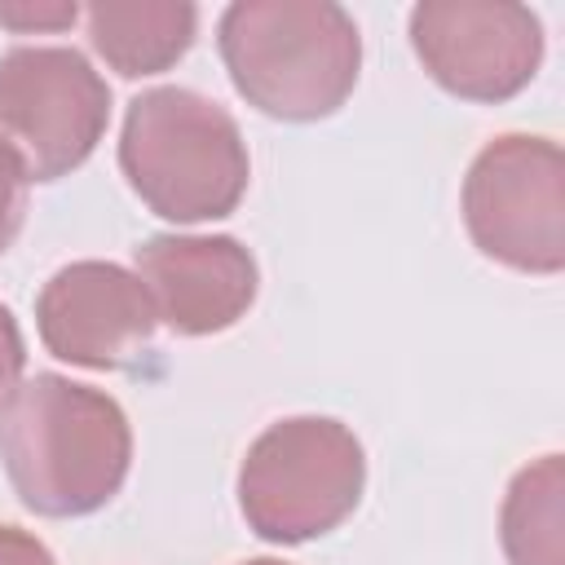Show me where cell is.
I'll use <instances>...</instances> for the list:
<instances>
[{
    "label": "cell",
    "instance_id": "obj_1",
    "mask_svg": "<svg viewBox=\"0 0 565 565\" xmlns=\"http://www.w3.org/2000/svg\"><path fill=\"white\" fill-rule=\"evenodd\" d=\"M0 463L26 512L88 516L128 481L132 428L106 388L40 371L0 406Z\"/></svg>",
    "mask_w": 565,
    "mask_h": 565
},
{
    "label": "cell",
    "instance_id": "obj_2",
    "mask_svg": "<svg viewBox=\"0 0 565 565\" xmlns=\"http://www.w3.org/2000/svg\"><path fill=\"white\" fill-rule=\"evenodd\" d=\"M230 84L269 119L335 115L362 71V35L335 0H234L216 22Z\"/></svg>",
    "mask_w": 565,
    "mask_h": 565
},
{
    "label": "cell",
    "instance_id": "obj_3",
    "mask_svg": "<svg viewBox=\"0 0 565 565\" xmlns=\"http://www.w3.org/2000/svg\"><path fill=\"white\" fill-rule=\"evenodd\" d=\"M119 172L163 221L194 225L230 216L252 181L238 119L194 88H146L128 102Z\"/></svg>",
    "mask_w": 565,
    "mask_h": 565
},
{
    "label": "cell",
    "instance_id": "obj_4",
    "mask_svg": "<svg viewBox=\"0 0 565 565\" xmlns=\"http://www.w3.org/2000/svg\"><path fill=\"white\" fill-rule=\"evenodd\" d=\"M366 490V450L331 415L269 424L238 463V508L265 543H309L353 516Z\"/></svg>",
    "mask_w": 565,
    "mask_h": 565
},
{
    "label": "cell",
    "instance_id": "obj_5",
    "mask_svg": "<svg viewBox=\"0 0 565 565\" xmlns=\"http://www.w3.org/2000/svg\"><path fill=\"white\" fill-rule=\"evenodd\" d=\"M463 225L481 256L516 274L565 269V154L552 137L503 132L463 177Z\"/></svg>",
    "mask_w": 565,
    "mask_h": 565
},
{
    "label": "cell",
    "instance_id": "obj_6",
    "mask_svg": "<svg viewBox=\"0 0 565 565\" xmlns=\"http://www.w3.org/2000/svg\"><path fill=\"white\" fill-rule=\"evenodd\" d=\"M110 124V84L79 49L22 44L0 57V141L26 181L75 172Z\"/></svg>",
    "mask_w": 565,
    "mask_h": 565
},
{
    "label": "cell",
    "instance_id": "obj_7",
    "mask_svg": "<svg viewBox=\"0 0 565 565\" xmlns=\"http://www.w3.org/2000/svg\"><path fill=\"white\" fill-rule=\"evenodd\" d=\"M411 49L459 102H508L543 66V22L503 0H424L411 9Z\"/></svg>",
    "mask_w": 565,
    "mask_h": 565
},
{
    "label": "cell",
    "instance_id": "obj_8",
    "mask_svg": "<svg viewBox=\"0 0 565 565\" xmlns=\"http://www.w3.org/2000/svg\"><path fill=\"white\" fill-rule=\"evenodd\" d=\"M35 327L53 358L88 371H124L154 340V305L137 274L115 260L62 265L35 300Z\"/></svg>",
    "mask_w": 565,
    "mask_h": 565
},
{
    "label": "cell",
    "instance_id": "obj_9",
    "mask_svg": "<svg viewBox=\"0 0 565 565\" xmlns=\"http://www.w3.org/2000/svg\"><path fill=\"white\" fill-rule=\"evenodd\" d=\"M154 318L177 335H216L260 291L256 256L230 234H150L132 247Z\"/></svg>",
    "mask_w": 565,
    "mask_h": 565
},
{
    "label": "cell",
    "instance_id": "obj_10",
    "mask_svg": "<svg viewBox=\"0 0 565 565\" xmlns=\"http://www.w3.org/2000/svg\"><path fill=\"white\" fill-rule=\"evenodd\" d=\"M93 53L124 79L177 66L199 31V9L185 0H97L84 9Z\"/></svg>",
    "mask_w": 565,
    "mask_h": 565
},
{
    "label": "cell",
    "instance_id": "obj_11",
    "mask_svg": "<svg viewBox=\"0 0 565 565\" xmlns=\"http://www.w3.org/2000/svg\"><path fill=\"white\" fill-rule=\"evenodd\" d=\"M565 477H561V455H543L539 463H525L499 512V539L512 565H565Z\"/></svg>",
    "mask_w": 565,
    "mask_h": 565
},
{
    "label": "cell",
    "instance_id": "obj_12",
    "mask_svg": "<svg viewBox=\"0 0 565 565\" xmlns=\"http://www.w3.org/2000/svg\"><path fill=\"white\" fill-rule=\"evenodd\" d=\"M22 221H26V172L13 159V150L0 141V256L18 238Z\"/></svg>",
    "mask_w": 565,
    "mask_h": 565
},
{
    "label": "cell",
    "instance_id": "obj_13",
    "mask_svg": "<svg viewBox=\"0 0 565 565\" xmlns=\"http://www.w3.org/2000/svg\"><path fill=\"white\" fill-rule=\"evenodd\" d=\"M26 366V344H22V331H18V318L9 305H0V402L18 388V375Z\"/></svg>",
    "mask_w": 565,
    "mask_h": 565
},
{
    "label": "cell",
    "instance_id": "obj_14",
    "mask_svg": "<svg viewBox=\"0 0 565 565\" xmlns=\"http://www.w3.org/2000/svg\"><path fill=\"white\" fill-rule=\"evenodd\" d=\"M0 565H57V561L31 530L0 521Z\"/></svg>",
    "mask_w": 565,
    "mask_h": 565
},
{
    "label": "cell",
    "instance_id": "obj_15",
    "mask_svg": "<svg viewBox=\"0 0 565 565\" xmlns=\"http://www.w3.org/2000/svg\"><path fill=\"white\" fill-rule=\"evenodd\" d=\"M75 13H79L75 4H57V9H49V13H40V9H35V13H26V9L18 13V9H4V4H0V22H4V26H22V22H35V26L49 22V26H57V22H75Z\"/></svg>",
    "mask_w": 565,
    "mask_h": 565
},
{
    "label": "cell",
    "instance_id": "obj_16",
    "mask_svg": "<svg viewBox=\"0 0 565 565\" xmlns=\"http://www.w3.org/2000/svg\"><path fill=\"white\" fill-rule=\"evenodd\" d=\"M243 565H287V561H274V556H256V561H243Z\"/></svg>",
    "mask_w": 565,
    "mask_h": 565
}]
</instances>
